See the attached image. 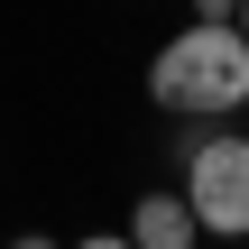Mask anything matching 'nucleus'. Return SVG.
<instances>
[{
	"label": "nucleus",
	"instance_id": "nucleus-1",
	"mask_svg": "<svg viewBox=\"0 0 249 249\" xmlns=\"http://www.w3.org/2000/svg\"><path fill=\"white\" fill-rule=\"evenodd\" d=\"M148 92H157V111H176V120H231L249 102V37L231 18H194L185 37L157 46Z\"/></svg>",
	"mask_w": 249,
	"mask_h": 249
},
{
	"label": "nucleus",
	"instance_id": "nucleus-2",
	"mask_svg": "<svg viewBox=\"0 0 249 249\" xmlns=\"http://www.w3.org/2000/svg\"><path fill=\"white\" fill-rule=\"evenodd\" d=\"M185 203L203 240H249V139H194L185 148Z\"/></svg>",
	"mask_w": 249,
	"mask_h": 249
},
{
	"label": "nucleus",
	"instance_id": "nucleus-3",
	"mask_svg": "<svg viewBox=\"0 0 249 249\" xmlns=\"http://www.w3.org/2000/svg\"><path fill=\"white\" fill-rule=\"evenodd\" d=\"M194 240H203V222H194L185 194H139L129 203V249H194Z\"/></svg>",
	"mask_w": 249,
	"mask_h": 249
},
{
	"label": "nucleus",
	"instance_id": "nucleus-4",
	"mask_svg": "<svg viewBox=\"0 0 249 249\" xmlns=\"http://www.w3.org/2000/svg\"><path fill=\"white\" fill-rule=\"evenodd\" d=\"M194 18H240V0H194Z\"/></svg>",
	"mask_w": 249,
	"mask_h": 249
},
{
	"label": "nucleus",
	"instance_id": "nucleus-5",
	"mask_svg": "<svg viewBox=\"0 0 249 249\" xmlns=\"http://www.w3.org/2000/svg\"><path fill=\"white\" fill-rule=\"evenodd\" d=\"M74 249H129V231H92V240H74Z\"/></svg>",
	"mask_w": 249,
	"mask_h": 249
},
{
	"label": "nucleus",
	"instance_id": "nucleus-6",
	"mask_svg": "<svg viewBox=\"0 0 249 249\" xmlns=\"http://www.w3.org/2000/svg\"><path fill=\"white\" fill-rule=\"evenodd\" d=\"M9 249H55V240H46V231H18V240H9Z\"/></svg>",
	"mask_w": 249,
	"mask_h": 249
},
{
	"label": "nucleus",
	"instance_id": "nucleus-7",
	"mask_svg": "<svg viewBox=\"0 0 249 249\" xmlns=\"http://www.w3.org/2000/svg\"><path fill=\"white\" fill-rule=\"evenodd\" d=\"M231 28H240V37H249V0H240V18H231Z\"/></svg>",
	"mask_w": 249,
	"mask_h": 249
}]
</instances>
